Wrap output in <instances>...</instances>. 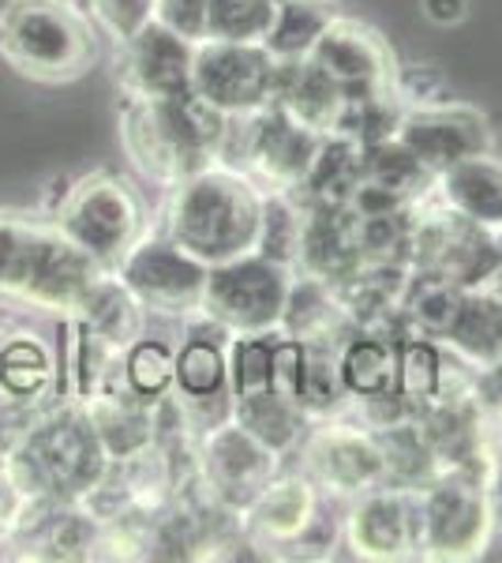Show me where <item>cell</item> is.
I'll use <instances>...</instances> for the list:
<instances>
[{
    "mask_svg": "<svg viewBox=\"0 0 502 563\" xmlns=\"http://www.w3.org/2000/svg\"><path fill=\"white\" fill-rule=\"evenodd\" d=\"M230 117L185 90L172 98H127L121 109V140L135 166L161 185L214 166L225 151Z\"/></svg>",
    "mask_w": 502,
    "mask_h": 563,
    "instance_id": "obj_1",
    "label": "cell"
},
{
    "mask_svg": "<svg viewBox=\"0 0 502 563\" xmlns=\"http://www.w3.org/2000/svg\"><path fill=\"white\" fill-rule=\"evenodd\" d=\"M166 233L207 267L255 252L259 241L263 196L241 169L207 166L172 185Z\"/></svg>",
    "mask_w": 502,
    "mask_h": 563,
    "instance_id": "obj_2",
    "label": "cell"
},
{
    "mask_svg": "<svg viewBox=\"0 0 502 563\" xmlns=\"http://www.w3.org/2000/svg\"><path fill=\"white\" fill-rule=\"evenodd\" d=\"M105 275L60 225L0 218V294L38 308H76L87 289Z\"/></svg>",
    "mask_w": 502,
    "mask_h": 563,
    "instance_id": "obj_3",
    "label": "cell"
},
{
    "mask_svg": "<svg viewBox=\"0 0 502 563\" xmlns=\"http://www.w3.org/2000/svg\"><path fill=\"white\" fill-rule=\"evenodd\" d=\"M0 57L42 84L83 76L94 60V31L68 0H12L0 12Z\"/></svg>",
    "mask_w": 502,
    "mask_h": 563,
    "instance_id": "obj_4",
    "label": "cell"
},
{
    "mask_svg": "<svg viewBox=\"0 0 502 563\" xmlns=\"http://www.w3.org/2000/svg\"><path fill=\"white\" fill-rule=\"evenodd\" d=\"M105 459L87 410H68L26 435L8 459L4 477L26 499H79L102 481Z\"/></svg>",
    "mask_w": 502,
    "mask_h": 563,
    "instance_id": "obj_5",
    "label": "cell"
},
{
    "mask_svg": "<svg viewBox=\"0 0 502 563\" xmlns=\"http://www.w3.org/2000/svg\"><path fill=\"white\" fill-rule=\"evenodd\" d=\"M488 485V477L465 474V470H439L420 488V552L424 556L469 560L488 549L495 533Z\"/></svg>",
    "mask_w": 502,
    "mask_h": 563,
    "instance_id": "obj_6",
    "label": "cell"
},
{
    "mask_svg": "<svg viewBox=\"0 0 502 563\" xmlns=\"http://www.w3.org/2000/svg\"><path fill=\"white\" fill-rule=\"evenodd\" d=\"M289 289H293V267L248 252V256L210 267L207 297L199 312L222 331L267 334L281 327Z\"/></svg>",
    "mask_w": 502,
    "mask_h": 563,
    "instance_id": "obj_7",
    "label": "cell"
},
{
    "mask_svg": "<svg viewBox=\"0 0 502 563\" xmlns=\"http://www.w3.org/2000/svg\"><path fill=\"white\" fill-rule=\"evenodd\" d=\"M57 225L64 238L79 244L90 260H98L109 271L140 241V199H135V192L121 177H87L60 203Z\"/></svg>",
    "mask_w": 502,
    "mask_h": 563,
    "instance_id": "obj_8",
    "label": "cell"
},
{
    "mask_svg": "<svg viewBox=\"0 0 502 563\" xmlns=\"http://www.w3.org/2000/svg\"><path fill=\"white\" fill-rule=\"evenodd\" d=\"M135 305L161 316H191L203 308L210 267L169 238H143L116 263Z\"/></svg>",
    "mask_w": 502,
    "mask_h": 563,
    "instance_id": "obj_9",
    "label": "cell"
},
{
    "mask_svg": "<svg viewBox=\"0 0 502 563\" xmlns=\"http://www.w3.org/2000/svg\"><path fill=\"white\" fill-rule=\"evenodd\" d=\"M278 60L267 45L241 42H199L191 65V90L225 117H244L274 102Z\"/></svg>",
    "mask_w": 502,
    "mask_h": 563,
    "instance_id": "obj_10",
    "label": "cell"
},
{
    "mask_svg": "<svg viewBox=\"0 0 502 563\" xmlns=\"http://www.w3.org/2000/svg\"><path fill=\"white\" fill-rule=\"evenodd\" d=\"M241 158L259 180H267L270 192H293L312 169V158L323 143V135L300 129L289 121L278 106H263L255 113H244Z\"/></svg>",
    "mask_w": 502,
    "mask_h": 563,
    "instance_id": "obj_11",
    "label": "cell"
},
{
    "mask_svg": "<svg viewBox=\"0 0 502 563\" xmlns=\"http://www.w3.org/2000/svg\"><path fill=\"white\" fill-rule=\"evenodd\" d=\"M203 481L222 504L248 511V504L278 474V451L259 443L255 435L236 421L210 424L203 435Z\"/></svg>",
    "mask_w": 502,
    "mask_h": 563,
    "instance_id": "obj_12",
    "label": "cell"
},
{
    "mask_svg": "<svg viewBox=\"0 0 502 563\" xmlns=\"http://www.w3.org/2000/svg\"><path fill=\"white\" fill-rule=\"evenodd\" d=\"M398 140L413 151V158L427 169L432 177H439L443 169L458 166V162L472 158V154L491 151V129L488 121L469 106H420L401 113L398 121Z\"/></svg>",
    "mask_w": 502,
    "mask_h": 563,
    "instance_id": "obj_13",
    "label": "cell"
},
{
    "mask_svg": "<svg viewBox=\"0 0 502 563\" xmlns=\"http://www.w3.org/2000/svg\"><path fill=\"white\" fill-rule=\"evenodd\" d=\"M308 57L342 87L345 98L390 95L394 87V57H390L387 42L356 20L334 15Z\"/></svg>",
    "mask_w": 502,
    "mask_h": 563,
    "instance_id": "obj_14",
    "label": "cell"
},
{
    "mask_svg": "<svg viewBox=\"0 0 502 563\" xmlns=\"http://www.w3.org/2000/svg\"><path fill=\"white\" fill-rule=\"evenodd\" d=\"M191 65H196V42L150 20L121 42L116 76L127 98H172L191 90Z\"/></svg>",
    "mask_w": 502,
    "mask_h": 563,
    "instance_id": "obj_15",
    "label": "cell"
},
{
    "mask_svg": "<svg viewBox=\"0 0 502 563\" xmlns=\"http://www.w3.org/2000/svg\"><path fill=\"white\" fill-rule=\"evenodd\" d=\"M349 541L364 560H405L420 552V488H368L349 519Z\"/></svg>",
    "mask_w": 502,
    "mask_h": 563,
    "instance_id": "obj_16",
    "label": "cell"
},
{
    "mask_svg": "<svg viewBox=\"0 0 502 563\" xmlns=\"http://www.w3.org/2000/svg\"><path fill=\"white\" fill-rule=\"evenodd\" d=\"M308 474L334 493H368L387 481L376 432H360L353 424H323L304 443Z\"/></svg>",
    "mask_w": 502,
    "mask_h": 563,
    "instance_id": "obj_17",
    "label": "cell"
},
{
    "mask_svg": "<svg viewBox=\"0 0 502 563\" xmlns=\"http://www.w3.org/2000/svg\"><path fill=\"white\" fill-rule=\"evenodd\" d=\"M274 106H278L289 121H297L300 129H308L315 135H331L337 129V117H342V109H345V95L312 57L278 60Z\"/></svg>",
    "mask_w": 502,
    "mask_h": 563,
    "instance_id": "obj_18",
    "label": "cell"
},
{
    "mask_svg": "<svg viewBox=\"0 0 502 563\" xmlns=\"http://www.w3.org/2000/svg\"><path fill=\"white\" fill-rule=\"evenodd\" d=\"M435 196L443 207H450L477 230H488L491 238L502 230V162L491 158L488 151L443 169L435 177Z\"/></svg>",
    "mask_w": 502,
    "mask_h": 563,
    "instance_id": "obj_19",
    "label": "cell"
},
{
    "mask_svg": "<svg viewBox=\"0 0 502 563\" xmlns=\"http://www.w3.org/2000/svg\"><path fill=\"white\" fill-rule=\"evenodd\" d=\"M360 166L364 143H356L342 132L323 135V143H319L312 158V169L300 180V188H293V196L304 207H326V211L349 207L356 185H360Z\"/></svg>",
    "mask_w": 502,
    "mask_h": 563,
    "instance_id": "obj_20",
    "label": "cell"
},
{
    "mask_svg": "<svg viewBox=\"0 0 502 563\" xmlns=\"http://www.w3.org/2000/svg\"><path fill=\"white\" fill-rule=\"evenodd\" d=\"M446 342L469 357L472 365H488L502 357V289L480 286L465 289L458 320L446 331Z\"/></svg>",
    "mask_w": 502,
    "mask_h": 563,
    "instance_id": "obj_21",
    "label": "cell"
},
{
    "mask_svg": "<svg viewBox=\"0 0 502 563\" xmlns=\"http://www.w3.org/2000/svg\"><path fill=\"white\" fill-rule=\"evenodd\" d=\"M342 384L356 398H382L398 395V342L379 334H356L342 342L337 353Z\"/></svg>",
    "mask_w": 502,
    "mask_h": 563,
    "instance_id": "obj_22",
    "label": "cell"
},
{
    "mask_svg": "<svg viewBox=\"0 0 502 563\" xmlns=\"http://www.w3.org/2000/svg\"><path fill=\"white\" fill-rule=\"evenodd\" d=\"M248 515H252V526L263 533V538L293 541L308 530V522H312L315 493H312V485L300 477L270 481V485L248 504Z\"/></svg>",
    "mask_w": 502,
    "mask_h": 563,
    "instance_id": "obj_23",
    "label": "cell"
},
{
    "mask_svg": "<svg viewBox=\"0 0 502 563\" xmlns=\"http://www.w3.org/2000/svg\"><path fill=\"white\" fill-rule=\"evenodd\" d=\"M427 180H435L424 166L413 158V151L390 135V140L368 143L364 147V166H360V185L379 188V192L401 199V203H416L424 199Z\"/></svg>",
    "mask_w": 502,
    "mask_h": 563,
    "instance_id": "obj_24",
    "label": "cell"
},
{
    "mask_svg": "<svg viewBox=\"0 0 502 563\" xmlns=\"http://www.w3.org/2000/svg\"><path fill=\"white\" fill-rule=\"evenodd\" d=\"M334 15V0H281L274 8V23L263 45L274 60H300L312 53Z\"/></svg>",
    "mask_w": 502,
    "mask_h": 563,
    "instance_id": "obj_25",
    "label": "cell"
},
{
    "mask_svg": "<svg viewBox=\"0 0 502 563\" xmlns=\"http://www.w3.org/2000/svg\"><path fill=\"white\" fill-rule=\"evenodd\" d=\"M233 421L244 424L255 440L281 455V451H289L300 440L304 410L297 402H289V398L274 395V390H263V395L252 398H233Z\"/></svg>",
    "mask_w": 502,
    "mask_h": 563,
    "instance_id": "obj_26",
    "label": "cell"
},
{
    "mask_svg": "<svg viewBox=\"0 0 502 563\" xmlns=\"http://www.w3.org/2000/svg\"><path fill=\"white\" fill-rule=\"evenodd\" d=\"M300 241H304V203H300L293 192L263 196V218H259V241H255V252L274 263L297 267Z\"/></svg>",
    "mask_w": 502,
    "mask_h": 563,
    "instance_id": "obj_27",
    "label": "cell"
},
{
    "mask_svg": "<svg viewBox=\"0 0 502 563\" xmlns=\"http://www.w3.org/2000/svg\"><path fill=\"white\" fill-rule=\"evenodd\" d=\"M443 395V357L432 339L409 334L398 342V398L413 410L427 398Z\"/></svg>",
    "mask_w": 502,
    "mask_h": 563,
    "instance_id": "obj_28",
    "label": "cell"
},
{
    "mask_svg": "<svg viewBox=\"0 0 502 563\" xmlns=\"http://www.w3.org/2000/svg\"><path fill=\"white\" fill-rule=\"evenodd\" d=\"M274 8H278L274 0H210L207 38L263 45L274 23Z\"/></svg>",
    "mask_w": 502,
    "mask_h": 563,
    "instance_id": "obj_29",
    "label": "cell"
},
{
    "mask_svg": "<svg viewBox=\"0 0 502 563\" xmlns=\"http://www.w3.org/2000/svg\"><path fill=\"white\" fill-rule=\"evenodd\" d=\"M225 379H230L225 357H222V350L207 339V334H196V339L177 353V379H172V384H177L180 395L191 398V402L222 398Z\"/></svg>",
    "mask_w": 502,
    "mask_h": 563,
    "instance_id": "obj_30",
    "label": "cell"
},
{
    "mask_svg": "<svg viewBox=\"0 0 502 563\" xmlns=\"http://www.w3.org/2000/svg\"><path fill=\"white\" fill-rule=\"evenodd\" d=\"M124 379L132 395L158 402L177 379V357L161 342H135L124 357Z\"/></svg>",
    "mask_w": 502,
    "mask_h": 563,
    "instance_id": "obj_31",
    "label": "cell"
},
{
    "mask_svg": "<svg viewBox=\"0 0 502 563\" xmlns=\"http://www.w3.org/2000/svg\"><path fill=\"white\" fill-rule=\"evenodd\" d=\"M49 384V357L34 339H12L0 350V387L15 398H34Z\"/></svg>",
    "mask_w": 502,
    "mask_h": 563,
    "instance_id": "obj_32",
    "label": "cell"
},
{
    "mask_svg": "<svg viewBox=\"0 0 502 563\" xmlns=\"http://www.w3.org/2000/svg\"><path fill=\"white\" fill-rule=\"evenodd\" d=\"M270 357L274 339L267 334H241L233 342V398H252L270 390Z\"/></svg>",
    "mask_w": 502,
    "mask_h": 563,
    "instance_id": "obj_33",
    "label": "cell"
},
{
    "mask_svg": "<svg viewBox=\"0 0 502 563\" xmlns=\"http://www.w3.org/2000/svg\"><path fill=\"white\" fill-rule=\"evenodd\" d=\"M207 15L210 0H154L150 20L161 23L166 31L180 34L188 42H207Z\"/></svg>",
    "mask_w": 502,
    "mask_h": 563,
    "instance_id": "obj_34",
    "label": "cell"
},
{
    "mask_svg": "<svg viewBox=\"0 0 502 563\" xmlns=\"http://www.w3.org/2000/svg\"><path fill=\"white\" fill-rule=\"evenodd\" d=\"M87 8L116 42H124L127 34H135L143 23H150L154 0H87Z\"/></svg>",
    "mask_w": 502,
    "mask_h": 563,
    "instance_id": "obj_35",
    "label": "cell"
},
{
    "mask_svg": "<svg viewBox=\"0 0 502 563\" xmlns=\"http://www.w3.org/2000/svg\"><path fill=\"white\" fill-rule=\"evenodd\" d=\"M472 402L483 417L502 421V357L480 365V376L472 379Z\"/></svg>",
    "mask_w": 502,
    "mask_h": 563,
    "instance_id": "obj_36",
    "label": "cell"
},
{
    "mask_svg": "<svg viewBox=\"0 0 502 563\" xmlns=\"http://www.w3.org/2000/svg\"><path fill=\"white\" fill-rule=\"evenodd\" d=\"M424 15L439 26H450L465 15V0H424Z\"/></svg>",
    "mask_w": 502,
    "mask_h": 563,
    "instance_id": "obj_37",
    "label": "cell"
},
{
    "mask_svg": "<svg viewBox=\"0 0 502 563\" xmlns=\"http://www.w3.org/2000/svg\"><path fill=\"white\" fill-rule=\"evenodd\" d=\"M488 493H491V511H495V526H502V470H499V477L488 485Z\"/></svg>",
    "mask_w": 502,
    "mask_h": 563,
    "instance_id": "obj_38",
    "label": "cell"
},
{
    "mask_svg": "<svg viewBox=\"0 0 502 563\" xmlns=\"http://www.w3.org/2000/svg\"><path fill=\"white\" fill-rule=\"evenodd\" d=\"M495 241H499V249H502V230H499V233H495Z\"/></svg>",
    "mask_w": 502,
    "mask_h": 563,
    "instance_id": "obj_39",
    "label": "cell"
},
{
    "mask_svg": "<svg viewBox=\"0 0 502 563\" xmlns=\"http://www.w3.org/2000/svg\"><path fill=\"white\" fill-rule=\"evenodd\" d=\"M274 4H281V0H274Z\"/></svg>",
    "mask_w": 502,
    "mask_h": 563,
    "instance_id": "obj_40",
    "label": "cell"
}]
</instances>
